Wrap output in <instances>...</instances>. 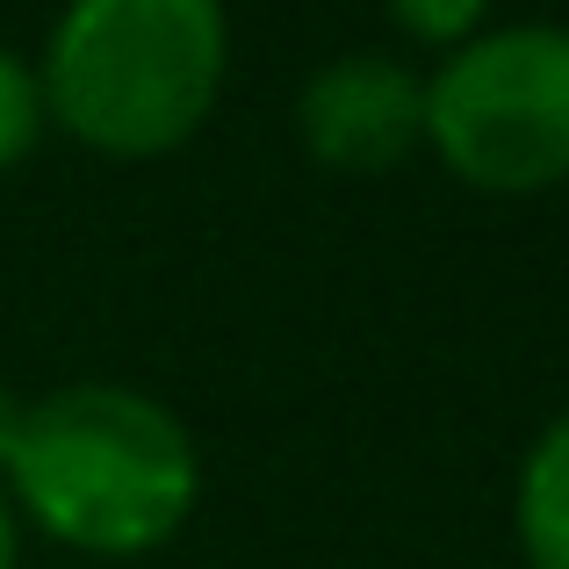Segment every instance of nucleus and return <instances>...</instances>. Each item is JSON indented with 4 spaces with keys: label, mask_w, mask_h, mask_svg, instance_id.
Masks as SVG:
<instances>
[{
    "label": "nucleus",
    "mask_w": 569,
    "mask_h": 569,
    "mask_svg": "<svg viewBox=\"0 0 569 569\" xmlns=\"http://www.w3.org/2000/svg\"><path fill=\"white\" fill-rule=\"evenodd\" d=\"M512 519H519V548H527L533 569H569V411L519 461Z\"/></svg>",
    "instance_id": "obj_5"
},
{
    "label": "nucleus",
    "mask_w": 569,
    "mask_h": 569,
    "mask_svg": "<svg viewBox=\"0 0 569 569\" xmlns=\"http://www.w3.org/2000/svg\"><path fill=\"white\" fill-rule=\"evenodd\" d=\"M296 123H303V144L325 167H347V173L397 167L426 138V80L382 51L332 58L303 80Z\"/></svg>",
    "instance_id": "obj_4"
},
{
    "label": "nucleus",
    "mask_w": 569,
    "mask_h": 569,
    "mask_svg": "<svg viewBox=\"0 0 569 569\" xmlns=\"http://www.w3.org/2000/svg\"><path fill=\"white\" fill-rule=\"evenodd\" d=\"M426 144L469 188H556L569 173V29L505 22L461 37L426 80Z\"/></svg>",
    "instance_id": "obj_3"
},
{
    "label": "nucleus",
    "mask_w": 569,
    "mask_h": 569,
    "mask_svg": "<svg viewBox=\"0 0 569 569\" xmlns=\"http://www.w3.org/2000/svg\"><path fill=\"white\" fill-rule=\"evenodd\" d=\"M0 569H14V512H8V498H0Z\"/></svg>",
    "instance_id": "obj_8"
},
{
    "label": "nucleus",
    "mask_w": 569,
    "mask_h": 569,
    "mask_svg": "<svg viewBox=\"0 0 569 569\" xmlns=\"http://www.w3.org/2000/svg\"><path fill=\"white\" fill-rule=\"evenodd\" d=\"M43 130V87H37V66H22V58L0 43V167H14V159L37 144Z\"/></svg>",
    "instance_id": "obj_6"
},
{
    "label": "nucleus",
    "mask_w": 569,
    "mask_h": 569,
    "mask_svg": "<svg viewBox=\"0 0 569 569\" xmlns=\"http://www.w3.org/2000/svg\"><path fill=\"white\" fill-rule=\"evenodd\" d=\"M483 8H490V0H389V14H397L411 37H426V43H461V37H476Z\"/></svg>",
    "instance_id": "obj_7"
},
{
    "label": "nucleus",
    "mask_w": 569,
    "mask_h": 569,
    "mask_svg": "<svg viewBox=\"0 0 569 569\" xmlns=\"http://www.w3.org/2000/svg\"><path fill=\"white\" fill-rule=\"evenodd\" d=\"M0 469L22 505L87 556H144L194 512V440L159 397L123 382H66L14 403Z\"/></svg>",
    "instance_id": "obj_1"
},
{
    "label": "nucleus",
    "mask_w": 569,
    "mask_h": 569,
    "mask_svg": "<svg viewBox=\"0 0 569 569\" xmlns=\"http://www.w3.org/2000/svg\"><path fill=\"white\" fill-rule=\"evenodd\" d=\"M223 0H66L43 43V116L144 159L181 144L223 87Z\"/></svg>",
    "instance_id": "obj_2"
},
{
    "label": "nucleus",
    "mask_w": 569,
    "mask_h": 569,
    "mask_svg": "<svg viewBox=\"0 0 569 569\" xmlns=\"http://www.w3.org/2000/svg\"><path fill=\"white\" fill-rule=\"evenodd\" d=\"M14 403H22V397H8V389H0V440H8V418H14Z\"/></svg>",
    "instance_id": "obj_9"
}]
</instances>
